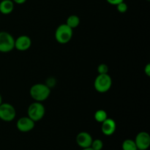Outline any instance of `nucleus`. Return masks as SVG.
Segmentation results:
<instances>
[{
	"mask_svg": "<svg viewBox=\"0 0 150 150\" xmlns=\"http://www.w3.org/2000/svg\"><path fill=\"white\" fill-rule=\"evenodd\" d=\"M31 97L37 102H42L51 95L50 87L44 83H36L31 87L29 91Z\"/></svg>",
	"mask_w": 150,
	"mask_h": 150,
	"instance_id": "f257e3e1",
	"label": "nucleus"
},
{
	"mask_svg": "<svg viewBox=\"0 0 150 150\" xmlns=\"http://www.w3.org/2000/svg\"><path fill=\"white\" fill-rule=\"evenodd\" d=\"M111 85H112V79L108 73L99 74L94 82L95 90L100 93H105L108 92L111 89Z\"/></svg>",
	"mask_w": 150,
	"mask_h": 150,
	"instance_id": "f03ea898",
	"label": "nucleus"
},
{
	"mask_svg": "<svg viewBox=\"0 0 150 150\" xmlns=\"http://www.w3.org/2000/svg\"><path fill=\"white\" fill-rule=\"evenodd\" d=\"M73 38V29L63 23L57 28L55 32V39L59 43L66 44Z\"/></svg>",
	"mask_w": 150,
	"mask_h": 150,
	"instance_id": "7ed1b4c3",
	"label": "nucleus"
},
{
	"mask_svg": "<svg viewBox=\"0 0 150 150\" xmlns=\"http://www.w3.org/2000/svg\"><path fill=\"white\" fill-rule=\"evenodd\" d=\"M45 114V108L40 102L32 103L29 105L27 110L28 117L34 122L40 121L43 118Z\"/></svg>",
	"mask_w": 150,
	"mask_h": 150,
	"instance_id": "20e7f679",
	"label": "nucleus"
},
{
	"mask_svg": "<svg viewBox=\"0 0 150 150\" xmlns=\"http://www.w3.org/2000/svg\"><path fill=\"white\" fill-rule=\"evenodd\" d=\"M15 48V39L11 34L0 32V52L8 53Z\"/></svg>",
	"mask_w": 150,
	"mask_h": 150,
	"instance_id": "39448f33",
	"label": "nucleus"
},
{
	"mask_svg": "<svg viewBox=\"0 0 150 150\" xmlns=\"http://www.w3.org/2000/svg\"><path fill=\"white\" fill-rule=\"evenodd\" d=\"M16 116V108L13 105L7 103H1L0 105V120L4 122L13 121Z\"/></svg>",
	"mask_w": 150,
	"mask_h": 150,
	"instance_id": "423d86ee",
	"label": "nucleus"
},
{
	"mask_svg": "<svg viewBox=\"0 0 150 150\" xmlns=\"http://www.w3.org/2000/svg\"><path fill=\"white\" fill-rule=\"evenodd\" d=\"M135 143L138 149L146 150L150 146V136L146 132H140L136 136Z\"/></svg>",
	"mask_w": 150,
	"mask_h": 150,
	"instance_id": "0eeeda50",
	"label": "nucleus"
},
{
	"mask_svg": "<svg viewBox=\"0 0 150 150\" xmlns=\"http://www.w3.org/2000/svg\"><path fill=\"white\" fill-rule=\"evenodd\" d=\"M35 125V122H34L29 117H21L18 120L17 124H16L18 130L23 133L31 131L32 130H33Z\"/></svg>",
	"mask_w": 150,
	"mask_h": 150,
	"instance_id": "6e6552de",
	"label": "nucleus"
},
{
	"mask_svg": "<svg viewBox=\"0 0 150 150\" xmlns=\"http://www.w3.org/2000/svg\"><path fill=\"white\" fill-rule=\"evenodd\" d=\"M92 141V136L87 132H81L76 136V143L82 149L90 147Z\"/></svg>",
	"mask_w": 150,
	"mask_h": 150,
	"instance_id": "1a4fd4ad",
	"label": "nucleus"
},
{
	"mask_svg": "<svg viewBox=\"0 0 150 150\" xmlns=\"http://www.w3.org/2000/svg\"><path fill=\"white\" fill-rule=\"evenodd\" d=\"M31 45H32V40L27 35H21L15 40V48L18 51H26L30 48Z\"/></svg>",
	"mask_w": 150,
	"mask_h": 150,
	"instance_id": "9d476101",
	"label": "nucleus"
},
{
	"mask_svg": "<svg viewBox=\"0 0 150 150\" xmlns=\"http://www.w3.org/2000/svg\"><path fill=\"white\" fill-rule=\"evenodd\" d=\"M101 124H102L101 130L104 135L109 136L115 133L116 129H117V124L113 119L107 118Z\"/></svg>",
	"mask_w": 150,
	"mask_h": 150,
	"instance_id": "9b49d317",
	"label": "nucleus"
},
{
	"mask_svg": "<svg viewBox=\"0 0 150 150\" xmlns=\"http://www.w3.org/2000/svg\"><path fill=\"white\" fill-rule=\"evenodd\" d=\"M14 9V2L12 0H1L0 2V13L4 15H8Z\"/></svg>",
	"mask_w": 150,
	"mask_h": 150,
	"instance_id": "f8f14e48",
	"label": "nucleus"
},
{
	"mask_svg": "<svg viewBox=\"0 0 150 150\" xmlns=\"http://www.w3.org/2000/svg\"><path fill=\"white\" fill-rule=\"evenodd\" d=\"M66 24L70 26L71 29H75V28L78 27L79 25L80 24V18L76 15H71L67 18Z\"/></svg>",
	"mask_w": 150,
	"mask_h": 150,
	"instance_id": "ddd939ff",
	"label": "nucleus"
},
{
	"mask_svg": "<svg viewBox=\"0 0 150 150\" xmlns=\"http://www.w3.org/2000/svg\"><path fill=\"white\" fill-rule=\"evenodd\" d=\"M122 150H138L135 141L132 139H126L123 142L122 145Z\"/></svg>",
	"mask_w": 150,
	"mask_h": 150,
	"instance_id": "4468645a",
	"label": "nucleus"
},
{
	"mask_svg": "<svg viewBox=\"0 0 150 150\" xmlns=\"http://www.w3.org/2000/svg\"><path fill=\"white\" fill-rule=\"evenodd\" d=\"M108 118V114H107L106 111L105 110H98L95 112V120H96L98 122L102 123L103 122L105 121L106 119Z\"/></svg>",
	"mask_w": 150,
	"mask_h": 150,
	"instance_id": "2eb2a0df",
	"label": "nucleus"
},
{
	"mask_svg": "<svg viewBox=\"0 0 150 150\" xmlns=\"http://www.w3.org/2000/svg\"><path fill=\"white\" fill-rule=\"evenodd\" d=\"M90 147L94 150H101L103 147V142L100 139H95L92 141Z\"/></svg>",
	"mask_w": 150,
	"mask_h": 150,
	"instance_id": "dca6fc26",
	"label": "nucleus"
},
{
	"mask_svg": "<svg viewBox=\"0 0 150 150\" xmlns=\"http://www.w3.org/2000/svg\"><path fill=\"white\" fill-rule=\"evenodd\" d=\"M98 72L99 74H107L108 73V67L107 64L102 63L98 67Z\"/></svg>",
	"mask_w": 150,
	"mask_h": 150,
	"instance_id": "f3484780",
	"label": "nucleus"
},
{
	"mask_svg": "<svg viewBox=\"0 0 150 150\" xmlns=\"http://www.w3.org/2000/svg\"><path fill=\"white\" fill-rule=\"evenodd\" d=\"M117 6V9L118 10V12L121 13H125L127 12V9H128V7H127V4H126L125 1H122V2L118 4Z\"/></svg>",
	"mask_w": 150,
	"mask_h": 150,
	"instance_id": "a211bd4d",
	"label": "nucleus"
},
{
	"mask_svg": "<svg viewBox=\"0 0 150 150\" xmlns=\"http://www.w3.org/2000/svg\"><path fill=\"white\" fill-rule=\"evenodd\" d=\"M106 1L108 4H111V5H117L120 3L124 1V0H106Z\"/></svg>",
	"mask_w": 150,
	"mask_h": 150,
	"instance_id": "6ab92c4d",
	"label": "nucleus"
},
{
	"mask_svg": "<svg viewBox=\"0 0 150 150\" xmlns=\"http://www.w3.org/2000/svg\"><path fill=\"white\" fill-rule=\"evenodd\" d=\"M144 73L147 76H150V64L148 63L144 67Z\"/></svg>",
	"mask_w": 150,
	"mask_h": 150,
	"instance_id": "aec40b11",
	"label": "nucleus"
},
{
	"mask_svg": "<svg viewBox=\"0 0 150 150\" xmlns=\"http://www.w3.org/2000/svg\"><path fill=\"white\" fill-rule=\"evenodd\" d=\"M14 3L18 4H24L25 2L26 1V0H12Z\"/></svg>",
	"mask_w": 150,
	"mask_h": 150,
	"instance_id": "412c9836",
	"label": "nucleus"
},
{
	"mask_svg": "<svg viewBox=\"0 0 150 150\" xmlns=\"http://www.w3.org/2000/svg\"><path fill=\"white\" fill-rule=\"evenodd\" d=\"M82 150H94V149H92L91 147H87V148H83V149H82Z\"/></svg>",
	"mask_w": 150,
	"mask_h": 150,
	"instance_id": "4be33fe9",
	"label": "nucleus"
},
{
	"mask_svg": "<svg viewBox=\"0 0 150 150\" xmlns=\"http://www.w3.org/2000/svg\"><path fill=\"white\" fill-rule=\"evenodd\" d=\"M2 103V98H1V95H0V105Z\"/></svg>",
	"mask_w": 150,
	"mask_h": 150,
	"instance_id": "5701e85b",
	"label": "nucleus"
},
{
	"mask_svg": "<svg viewBox=\"0 0 150 150\" xmlns=\"http://www.w3.org/2000/svg\"><path fill=\"white\" fill-rule=\"evenodd\" d=\"M146 1H149V0H146Z\"/></svg>",
	"mask_w": 150,
	"mask_h": 150,
	"instance_id": "b1692460",
	"label": "nucleus"
},
{
	"mask_svg": "<svg viewBox=\"0 0 150 150\" xmlns=\"http://www.w3.org/2000/svg\"><path fill=\"white\" fill-rule=\"evenodd\" d=\"M138 150H140V149H138Z\"/></svg>",
	"mask_w": 150,
	"mask_h": 150,
	"instance_id": "393cba45",
	"label": "nucleus"
}]
</instances>
